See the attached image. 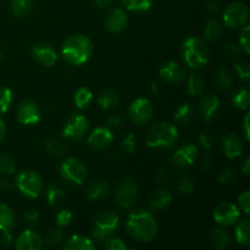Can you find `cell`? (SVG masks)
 <instances>
[{
    "instance_id": "6da1fadb",
    "label": "cell",
    "mask_w": 250,
    "mask_h": 250,
    "mask_svg": "<svg viewBox=\"0 0 250 250\" xmlns=\"http://www.w3.org/2000/svg\"><path fill=\"white\" fill-rule=\"evenodd\" d=\"M126 231L134 241L148 243L155 238L158 224L150 211L146 209H137L131 212L127 219Z\"/></svg>"
},
{
    "instance_id": "7a4b0ae2",
    "label": "cell",
    "mask_w": 250,
    "mask_h": 250,
    "mask_svg": "<svg viewBox=\"0 0 250 250\" xmlns=\"http://www.w3.org/2000/svg\"><path fill=\"white\" fill-rule=\"evenodd\" d=\"M92 54L93 43L84 34L70 36L61 46V55L68 65H83L89 60Z\"/></svg>"
},
{
    "instance_id": "3957f363",
    "label": "cell",
    "mask_w": 250,
    "mask_h": 250,
    "mask_svg": "<svg viewBox=\"0 0 250 250\" xmlns=\"http://www.w3.org/2000/svg\"><path fill=\"white\" fill-rule=\"evenodd\" d=\"M178 131L175 125L167 121L156 122L149 128L146 137V144L149 148L168 149L176 144Z\"/></svg>"
},
{
    "instance_id": "277c9868",
    "label": "cell",
    "mask_w": 250,
    "mask_h": 250,
    "mask_svg": "<svg viewBox=\"0 0 250 250\" xmlns=\"http://www.w3.org/2000/svg\"><path fill=\"white\" fill-rule=\"evenodd\" d=\"M120 226L119 215L111 210H103L95 214L93 219V229L90 232V239L97 243L104 244V242L114 236Z\"/></svg>"
},
{
    "instance_id": "5b68a950",
    "label": "cell",
    "mask_w": 250,
    "mask_h": 250,
    "mask_svg": "<svg viewBox=\"0 0 250 250\" xmlns=\"http://www.w3.org/2000/svg\"><path fill=\"white\" fill-rule=\"evenodd\" d=\"M182 54L185 62L194 70L202 68L209 61V48L204 41L195 37L186 39L182 45Z\"/></svg>"
},
{
    "instance_id": "8992f818",
    "label": "cell",
    "mask_w": 250,
    "mask_h": 250,
    "mask_svg": "<svg viewBox=\"0 0 250 250\" xmlns=\"http://www.w3.org/2000/svg\"><path fill=\"white\" fill-rule=\"evenodd\" d=\"M15 186L22 195L29 199H36L43 190V180L34 170H23L17 173Z\"/></svg>"
},
{
    "instance_id": "52a82bcc",
    "label": "cell",
    "mask_w": 250,
    "mask_h": 250,
    "mask_svg": "<svg viewBox=\"0 0 250 250\" xmlns=\"http://www.w3.org/2000/svg\"><path fill=\"white\" fill-rule=\"evenodd\" d=\"M60 176L68 185L81 186L87 181L88 168L76 158H67L60 166Z\"/></svg>"
},
{
    "instance_id": "ba28073f",
    "label": "cell",
    "mask_w": 250,
    "mask_h": 250,
    "mask_svg": "<svg viewBox=\"0 0 250 250\" xmlns=\"http://www.w3.org/2000/svg\"><path fill=\"white\" fill-rule=\"evenodd\" d=\"M114 195L119 207L124 209L132 207L138 197V186L136 181L129 177L122 178L115 188Z\"/></svg>"
},
{
    "instance_id": "9c48e42d",
    "label": "cell",
    "mask_w": 250,
    "mask_h": 250,
    "mask_svg": "<svg viewBox=\"0 0 250 250\" xmlns=\"http://www.w3.org/2000/svg\"><path fill=\"white\" fill-rule=\"evenodd\" d=\"M89 131V122L84 115L73 112L62 128V136L68 141H80Z\"/></svg>"
},
{
    "instance_id": "30bf717a",
    "label": "cell",
    "mask_w": 250,
    "mask_h": 250,
    "mask_svg": "<svg viewBox=\"0 0 250 250\" xmlns=\"http://www.w3.org/2000/svg\"><path fill=\"white\" fill-rule=\"evenodd\" d=\"M224 23L231 28H242L248 23L249 9L244 2H232L224 11Z\"/></svg>"
},
{
    "instance_id": "8fae6325",
    "label": "cell",
    "mask_w": 250,
    "mask_h": 250,
    "mask_svg": "<svg viewBox=\"0 0 250 250\" xmlns=\"http://www.w3.org/2000/svg\"><path fill=\"white\" fill-rule=\"evenodd\" d=\"M154 114V107L150 100L146 98H138L128 107V117L134 125L146 124L150 121Z\"/></svg>"
},
{
    "instance_id": "7c38bea8",
    "label": "cell",
    "mask_w": 250,
    "mask_h": 250,
    "mask_svg": "<svg viewBox=\"0 0 250 250\" xmlns=\"http://www.w3.org/2000/svg\"><path fill=\"white\" fill-rule=\"evenodd\" d=\"M241 217V211L236 204L231 202L220 203L214 210V219L220 226H232Z\"/></svg>"
},
{
    "instance_id": "4fadbf2b",
    "label": "cell",
    "mask_w": 250,
    "mask_h": 250,
    "mask_svg": "<svg viewBox=\"0 0 250 250\" xmlns=\"http://www.w3.org/2000/svg\"><path fill=\"white\" fill-rule=\"evenodd\" d=\"M16 117L23 126H33L41 120V109L34 100H23L17 107Z\"/></svg>"
},
{
    "instance_id": "5bb4252c",
    "label": "cell",
    "mask_w": 250,
    "mask_h": 250,
    "mask_svg": "<svg viewBox=\"0 0 250 250\" xmlns=\"http://www.w3.org/2000/svg\"><path fill=\"white\" fill-rule=\"evenodd\" d=\"M198 155H199V150H198V146L195 144L187 143L183 144L182 146L177 149L175 153L171 156V160L178 167H189V166L194 165V163L197 161Z\"/></svg>"
},
{
    "instance_id": "9a60e30c",
    "label": "cell",
    "mask_w": 250,
    "mask_h": 250,
    "mask_svg": "<svg viewBox=\"0 0 250 250\" xmlns=\"http://www.w3.org/2000/svg\"><path fill=\"white\" fill-rule=\"evenodd\" d=\"M32 58L34 59L36 62H38L39 65L45 66V67H51V66L55 65V62L58 61V54L56 50L50 45L49 43L45 42H41V43H37L32 46Z\"/></svg>"
},
{
    "instance_id": "2e32d148",
    "label": "cell",
    "mask_w": 250,
    "mask_h": 250,
    "mask_svg": "<svg viewBox=\"0 0 250 250\" xmlns=\"http://www.w3.org/2000/svg\"><path fill=\"white\" fill-rule=\"evenodd\" d=\"M128 24V17L121 7H114L106 14L104 20V26L110 33L119 34L126 29Z\"/></svg>"
},
{
    "instance_id": "e0dca14e",
    "label": "cell",
    "mask_w": 250,
    "mask_h": 250,
    "mask_svg": "<svg viewBox=\"0 0 250 250\" xmlns=\"http://www.w3.org/2000/svg\"><path fill=\"white\" fill-rule=\"evenodd\" d=\"M88 146L94 150H104L114 142V134L109 127H97L88 137Z\"/></svg>"
},
{
    "instance_id": "ac0fdd59",
    "label": "cell",
    "mask_w": 250,
    "mask_h": 250,
    "mask_svg": "<svg viewBox=\"0 0 250 250\" xmlns=\"http://www.w3.org/2000/svg\"><path fill=\"white\" fill-rule=\"evenodd\" d=\"M43 238L37 232L26 229L17 237L15 247L17 250H41L43 248Z\"/></svg>"
},
{
    "instance_id": "d6986e66",
    "label": "cell",
    "mask_w": 250,
    "mask_h": 250,
    "mask_svg": "<svg viewBox=\"0 0 250 250\" xmlns=\"http://www.w3.org/2000/svg\"><path fill=\"white\" fill-rule=\"evenodd\" d=\"M159 75L164 81L168 83H180L185 80L186 71L176 61H167V62L161 65Z\"/></svg>"
},
{
    "instance_id": "ffe728a7",
    "label": "cell",
    "mask_w": 250,
    "mask_h": 250,
    "mask_svg": "<svg viewBox=\"0 0 250 250\" xmlns=\"http://www.w3.org/2000/svg\"><path fill=\"white\" fill-rule=\"evenodd\" d=\"M221 103L216 95H207L199 103V114L204 121H211L219 115Z\"/></svg>"
},
{
    "instance_id": "44dd1931",
    "label": "cell",
    "mask_w": 250,
    "mask_h": 250,
    "mask_svg": "<svg viewBox=\"0 0 250 250\" xmlns=\"http://www.w3.org/2000/svg\"><path fill=\"white\" fill-rule=\"evenodd\" d=\"M222 149L229 159H236L243 154V143L234 133H226L222 137Z\"/></svg>"
},
{
    "instance_id": "7402d4cb",
    "label": "cell",
    "mask_w": 250,
    "mask_h": 250,
    "mask_svg": "<svg viewBox=\"0 0 250 250\" xmlns=\"http://www.w3.org/2000/svg\"><path fill=\"white\" fill-rule=\"evenodd\" d=\"M171 203H172V194L170 190L159 188L151 194L149 199V207L153 210H164L170 207Z\"/></svg>"
},
{
    "instance_id": "603a6c76",
    "label": "cell",
    "mask_w": 250,
    "mask_h": 250,
    "mask_svg": "<svg viewBox=\"0 0 250 250\" xmlns=\"http://www.w3.org/2000/svg\"><path fill=\"white\" fill-rule=\"evenodd\" d=\"M65 250H93L95 249V244L89 237L82 236V234H75L70 238L66 239L63 244Z\"/></svg>"
},
{
    "instance_id": "cb8c5ba5",
    "label": "cell",
    "mask_w": 250,
    "mask_h": 250,
    "mask_svg": "<svg viewBox=\"0 0 250 250\" xmlns=\"http://www.w3.org/2000/svg\"><path fill=\"white\" fill-rule=\"evenodd\" d=\"M194 109L192 107V105L185 103V104L180 105L177 107L175 115H173V120L180 126L187 127L192 125V122L194 121Z\"/></svg>"
},
{
    "instance_id": "d4e9b609",
    "label": "cell",
    "mask_w": 250,
    "mask_h": 250,
    "mask_svg": "<svg viewBox=\"0 0 250 250\" xmlns=\"http://www.w3.org/2000/svg\"><path fill=\"white\" fill-rule=\"evenodd\" d=\"M120 94L112 89H104L98 95V104L102 109L111 110L120 104Z\"/></svg>"
},
{
    "instance_id": "484cf974",
    "label": "cell",
    "mask_w": 250,
    "mask_h": 250,
    "mask_svg": "<svg viewBox=\"0 0 250 250\" xmlns=\"http://www.w3.org/2000/svg\"><path fill=\"white\" fill-rule=\"evenodd\" d=\"M110 193L109 183L105 181H95L87 188V198L89 200H102Z\"/></svg>"
},
{
    "instance_id": "4316f807",
    "label": "cell",
    "mask_w": 250,
    "mask_h": 250,
    "mask_svg": "<svg viewBox=\"0 0 250 250\" xmlns=\"http://www.w3.org/2000/svg\"><path fill=\"white\" fill-rule=\"evenodd\" d=\"M15 224H16V216L15 212L9 205L0 204V231L10 232L14 229Z\"/></svg>"
},
{
    "instance_id": "83f0119b",
    "label": "cell",
    "mask_w": 250,
    "mask_h": 250,
    "mask_svg": "<svg viewBox=\"0 0 250 250\" xmlns=\"http://www.w3.org/2000/svg\"><path fill=\"white\" fill-rule=\"evenodd\" d=\"M236 239L241 246L249 247L250 244V222L249 219H241L237 221L236 229H234Z\"/></svg>"
},
{
    "instance_id": "f1b7e54d",
    "label": "cell",
    "mask_w": 250,
    "mask_h": 250,
    "mask_svg": "<svg viewBox=\"0 0 250 250\" xmlns=\"http://www.w3.org/2000/svg\"><path fill=\"white\" fill-rule=\"evenodd\" d=\"M233 78L225 67H219L214 73V84L219 90H229L232 87Z\"/></svg>"
},
{
    "instance_id": "f546056e",
    "label": "cell",
    "mask_w": 250,
    "mask_h": 250,
    "mask_svg": "<svg viewBox=\"0 0 250 250\" xmlns=\"http://www.w3.org/2000/svg\"><path fill=\"white\" fill-rule=\"evenodd\" d=\"M211 243L217 249H226L231 246L229 233L222 227H217L211 232Z\"/></svg>"
},
{
    "instance_id": "4dcf8cb0",
    "label": "cell",
    "mask_w": 250,
    "mask_h": 250,
    "mask_svg": "<svg viewBox=\"0 0 250 250\" xmlns=\"http://www.w3.org/2000/svg\"><path fill=\"white\" fill-rule=\"evenodd\" d=\"M187 92L192 97H199L204 92V81L198 73H190L187 80Z\"/></svg>"
},
{
    "instance_id": "1f68e13d",
    "label": "cell",
    "mask_w": 250,
    "mask_h": 250,
    "mask_svg": "<svg viewBox=\"0 0 250 250\" xmlns=\"http://www.w3.org/2000/svg\"><path fill=\"white\" fill-rule=\"evenodd\" d=\"M93 100V93L89 88L81 87L75 93V104L78 109L84 110L90 105Z\"/></svg>"
},
{
    "instance_id": "d6a6232c",
    "label": "cell",
    "mask_w": 250,
    "mask_h": 250,
    "mask_svg": "<svg viewBox=\"0 0 250 250\" xmlns=\"http://www.w3.org/2000/svg\"><path fill=\"white\" fill-rule=\"evenodd\" d=\"M33 0H11V11L14 16L24 17L32 11Z\"/></svg>"
},
{
    "instance_id": "836d02e7",
    "label": "cell",
    "mask_w": 250,
    "mask_h": 250,
    "mask_svg": "<svg viewBox=\"0 0 250 250\" xmlns=\"http://www.w3.org/2000/svg\"><path fill=\"white\" fill-rule=\"evenodd\" d=\"M65 197V193H63L62 187H61L59 183H51L49 185L48 189H46V202L49 205L54 207V205H58L61 200Z\"/></svg>"
},
{
    "instance_id": "e575fe53",
    "label": "cell",
    "mask_w": 250,
    "mask_h": 250,
    "mask_svg": "<svg viewBox=\"0 0 250 250\" xmlns=\"http://www.w3.org/2000/svg\"><path fill=\"white\" fill-rule=\"evenodd\" d=\"M127 10L133 12H146L153 6L154 0H121Z\"/></svg>"
},
{
    "instance_id": "d590c367",
    "label": "cell",
    "mask_w": 250,
    "mask_h": 250,
    "mask_svg": "<svg viewBox=\"0 0 250 250\" xmlns=\"http://www.w3.org/2000/svg\"><path fill=\"white\" fill-rule=\"evenodd\" d=\"M249 90L247 88H241L236 90L232 95V103L239 110H247L249 107Z\"/></svg>"
},
{
    "instance_id": "8d00e7d4",
    "label": "cell",
    "mask_w": 250,
    "mask_h": 250,
    "mask_svg": "<svg viewBox=\"0 0 250 250\" xmlns=\"http://www.w3.org/2000/svg\"><path fill=\"white\" fill-rule=\"evenodd\" d=\"M16 171V161L10 154H0V173L5 176H10Z\"/></svg>"
},
{
    "instance_id": "74e56055",
    "label": "cell",
    "mask_w": 250,
    "mask_h": 250,
    "mask_svg": "<svg viewBox=\"0 0 250 250\" xmlns=\"http://www.w3.org/2000/svg\"><path fill=\"white\" fill-rule=\"evenodd\" d=\"M176 187H177L178 192L182 194H190L194 190V181L189 175L183 173V175L178 176V178L176 180Z\"/></svg>"
},
{
    "instance_id": "f35d334b",
    "label": "cell",
    "mask_w": 250,
    "mask_h": 250,
    "mask_svg": "<svg viewBox=\"0 0 250 250\" xmlns=\"http://www.w3.org/2000/svg\"><path fill=\"white\" fill-rule=\"evenodd\" d=\"M221 36V26L215 20H209L204 29V38L209 42H214Z\"/></svg>"
},
{
    "instance_id": "ab89813d",
    "label": "cell",
    "mask_w": 250,
    "mask_h": 250,
    "mask_svg": "<svg viewBox=\"0 0 250 250\" xmlns=\"http://www.w3.org/2000/svg\"><path fill=\"white\" fill-rule=\"evenodd\" d=\"M46 150H48L51 155L62 156L66 154V146L61 139L53 137V138H50L46 142Z\"/></svg>"
},
{
    "instance_id": "60d3db41",
    "label": "cell",
    "mask_w": 250,
    "mask_h": 250,
    "mask_svg": "<svg viewBox=\"0 0 250 250\" xmlns=\"http://www.w3.org/2000/svg\"><path fill=\"white\" fill-rule=\"evenodd\" d=\"M14 102V94L10 88H0V114H5Z\"/></svg>"
},
{
    "instance_id": "b9f144b4",
    "label": "cell",
    "mask_w": 250,
    "mask_h": 250,
    "mask_svg": "<svg viewBox=\"0 0 250 250\" xmlns=\"http://www.w3.org/2000/svg\"><path fill=\"white\" fill-rule=\"evenodd\" d=\"M63 231L61 229H50L48 231V233L45 234V238L43 239L49 247H58L59 244L62 243L63 241Z\"/></svg>"
},
{
    "instance_id": "7bdbcfd3",
    "label": "cell",
    "mask_w": 250,
    "mask_h": 250,
    "mask_svg": "<svg viewBox=\"0 0 250 250\" xmlns=\"http://www.w3.org/2000/svg\"><path fill=\"white\" fill-rule=\"evenodd\" d=\"M215 142V134L211 129H204L199 136V143L200 146L204 148V150H210L214 146Z\"/></svg>"
},
{
    "instance_id": "ee69618b",
    "label": "cell",
    "mask_w": 250,
    "mask_h": 250,
    "mask_svg": "<svg viewBox=\"0 0 250 250\" xmlns=\"http://www.w3.org/2000/svg\"><path fill=\"white\" fill-rule=\"evenodd\" d=\"M234 68H236V72L238 75V77L241 78L244 82H248L250 78V67L249 63L247 61H238L234 65Z\"/></svg>"
},
{
    "instance_id": "f6af8a7d",
    "label": "cell",
    "mask_w": 250,
    "mask_h": 250,
    "mask_svg": "<svg viewBox=\"0 0 250 250\" xmlns=\"http://www.w3.org/2000/svg\"><path fill=\"white\" fill-rule=\"evenodd\" d=\"M121 148L127 154H132L137 148V139L133 133H128L121 142Z\"/></svg>"
},
{
    "instance_id": "bcb514c9",
    "label": "cell",
    "mask_w": 250,
    "mask_h": 250,
    "mask_svg": "<svg viewBox=\"0 0 250 250\" xmlns=\"http://www.w3.org/2000/svg\"><path fill=\"white\" fill-rule=\"evenodd\" d=\"M55 220H56V225H58L59 227L67 226V225H70L71 221H72V212L67 209L60 210V211L56 214Z\"/></svg>"
},
{
    "instance_id": "7dc6e473",
    "label": "cell",
    "mask_w": 250,
    "mask_h": 250,
    "mask_svg": "<svg viewBox=\"0 0 250 250\" xmlns=\"http://www.w3.org/2000/svg\"><path fill=\"white\" fill-rule=\"evenodd\" d=\"M241 34H239V45L241 49H243V51L246 54H249V44H250V36H249V26L246 24L244 27H242Z\"/></svg>"
},
{
    "instance_id": "c3c4849f",
    "label": "cell",
    "mask_w": 250,
    "mask_h": 250,
    "mask_svg": "<svg viewBox=\"0 0 250 250\" xmlns=\"http://www.w3.org/2000/svg\"><path fill=\"white\" fill-rule=\"evenodd\" d=\"M104 247L106 250H126L127 247L124 242L116 237H110L104 242Z\"/></svg>"
},
{
    "instance_id": "681fc988",
    "label": "cell",
    "mask_w": 250,
    "mask_h": 250,
    "mask_svg": "<svg viewBox=\"0 0 250 250\" xmlns=\"http://www.w3.org/2000/svg\"><path fill=\"white\" fill-rule=\"evenodd\" d=\"M234 180H236V175H234V171L232 168H226L219 176V182L221 185H231L234 182Z\"/></svg>"
},
{
    "instance_id": "f907efd6",
    "label": "cell",
    "mask_w": 250,
    "mask_h": 250,
    "mask_svg": "<svg viewBox=\"0 0 250 250\" xmlns=\"http://www.w3.org/2000/svg\"><path fill=\"white\" fill-rule=\"evenodd\" d=\"M224 53H225V55L227 56V58L236 59V58H238L239 54H241V48H239L238 45H236V44L229 43V44H226V45H225Z\"/></svg>"
},
{
    "instance_id": "816d5d0a",
    "label": "cell",
    "mask_w": 250,
    "mask_h": 250,
    "mask_svg": "<svg viewBox=\"0 0 250 250\" xmlns=\"http://www.w3.org/2000/svg\"><path fill=\"white\" fill-rule=\"evenodd\" d=\"M39 219H41V212L38 210H29V211L24 212L23 215L24 222L28 225H32V226L38 224Z\"/></svg>"
},
{
    "instance_id": "f5cc1de1",
    "label": "cell",
    "mask_w": 250,
    "mask_h": 250,
    "mask_svg": "<svg viewBox=\"0 0 250 250\" xmlns=\"http://www.w3.org/2000/svg\"><path fill=\"white\" fill-rule=\"evenodd\" d=\"M239 205H241V209L243 210L246 214H249L250 211V192L246 190L244 193H242L238 198Z\"/></svg>"
},
{
    "instance_id": "db71d44e",
    "label": "cell",
    "mask_w": 250,
    "mask_h": 250,
    "mask_svg": "<svg viewBox=\"0 0 250 250\" xmlns=\"http://www.w3.org/2000/svg\"><path fill=\"white\" fill-rule=\"evenodd\" d=\"M124 116L122 115H111V116H109L106 119V126L107 127H119L120 125L124 122Z\"/></svg>"
},
{
    "instance_id": "11a10c76",
    "label": "cell",
    "mask_w": 250,
    "mask_h": 250,
    "mask_svg": "<svg viewBox=\"0 0 250 250\" xmlns=\"http://www.w3.org/2000/svg\"><path fill=\"white\" fill-rule=\"evenodd\" d=\"M203 167L207 171H212L215 167V159L210 154H205L203 158Z\"/></svg>"
},
{
    "instance_id": "9f6ffc18",
    "label": "cell",
    "mask_w": 250,
    "mask_h": 250,
    "mask_svg": "<svg viewBox=\"0 0 250 250\" xmlns=\"http://www.w3.org/2000/svg\"><path fill=\"white\" fill-rule=\"evenodd\" d=\"M205 9H207L208 12H211V14H215V12L219 11V5L214 1V0H209V1L205 4Z\"/></svg>"
},
{
    "instance_id": "6f0895ef",
    "label": "cell",
    "mask_w": 250,
    "mask_h": 250,
    "mask_svg": "<svg viewBox=\"0 0 250 250\" xmlns=\"http://www.w3.org/2000/svg\"><path fill=\"white\" fill-rule=\"evenodd\" d=\"M11 190V185L7 180H0V193H9Z\"/></svg>"
},
{
    "instance_id": "680465c9",
    "label": "cell",
    "mask_w": 250,
    "mask_h": 250,
    "mask_svg": "<svg viewBox=\"0 0 250 250\" xmlns=\"http://www.w3.org/2000/svg\"><path fill=\"white\" fill-rule=\"evenodd\" d=\"M243 128H244V136H246L247 141L250 139V129H249V114H247V116L244 117L243 122Z\"/></svg>"
},
{
    "instance_id": "91938a15",
    "label": "cell",
    "mask_w": 250,
    "mask_h": 250,
    "mask_svg": "<svg viewBox=\"0 0 250 250\" xmlns=\"http://www.w3.org/2000/svg\"><path fill=\"white\" fill-rule=\"evenodd\" d=\"M115 0H94V2L97 4V6H99L100 9H105V7H109L110 5L114 4Z\"/></svg>"
},
{
    "instance_id": "94428289",
    "label": "cell",
    "mask_w": 250,
    "mask_h": 250,
    "mask_svg": "<svg viewBox=\"0 0 250 250\" xmlns=\"http://www.w3.org/2000/svg\"><path fill=\"white\" fill-rule=\"evenodd\" d=\"M1 243L4 246H10L12 243V236L10 232H4V236L1 238Z\"/></svg>"
},
{
    "instance_id": "6125c7cd",
    "label": "cell",
    "mask_w": 250,
    "mask_h": 250,
    "mask_svg": "<svg viewBox=\"0 0 250 250\" xmlns=\"http://www.w3.org/2000/svg\"><path fill=\"white\" fill-rule=\"evenodd\" d=\"M5 136H6V126H5L4 121L0 119V143L4 141Z\"/></svg>"
},
{
    "instance_id": "be15d7a7",
    "label": "cell",
    "mask_w": 250,
    "mask_h": 250,
    "mask_svg": "<svg viewBox=\"0 0 250 250\" xmlns=\"http://www.w3.org/2000/svg\"><path fill=\"white\" fill-rule=\"evenodd\" d=\"M242 172H243L246 176L249 175V172H250V159L249 158H247L246 161H244V165H243V167H242Z\"/></svg>"
},
{
    "instance_id": "e7e4bbea",
    "label": "cell",
    "mask_w": 250,
    "mask_h": 250,
    "mask_svg": "<svg viewBox=\"0 0 250 250\" xmlns=\"http://www.w3.org/2000/svg\"><path fill=\"white\" fill-rule=\"evenodd\" d=\"M151 92L153 93H156L158 92V84H156V83H153V84H151Z\"/></svg>"
},
{
    "instance_id": "03108f58",
    "label": "cell",
    "mask_w": 250,
    "mask_h": 250,
    "mask_svg": "<svg viewBox=\"0 0 250 250\" xmlns=\"http://www.w3.org/2000/svg\"><path fill=\"white\" fill-rule=\"evenodd\" d=\"M2 61V54H1V51H0V62H1Z\"/></svg>"
}]
</instances>
